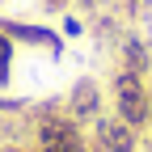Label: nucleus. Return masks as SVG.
<instances>
[{"instance_id":"nucleus-1","label":"nucleus","mask_w":152,"mask_h":152,"mask_svg":"<svg viewBox=\"0 0 152 152\" xmlns=\"http://www.w3.org/2000/svg\"><path fill=\"white\" fill-rule=\"evenodd\" d=\"M110 110L118 114L127 127H135L140 135H148V131H152V93H148V76H135V72L114 68V72H110Z\"/></svg>"},{"instance_id":"nucleus-2","label":"nucleus","mask_w":152,"mask_h":152,"mask_svg":"<svg viewBox=\"0 0 152 152\" xmlns=\"http://www.w3.org/2000/svg\"><path fill=\"white\" fill-rule=\"evenodd\" d=\"M85 131H89V148H93V152H140V140H144L140 131L127 127L114 110L97 114Z\"/></svg>"},{"instance_id":"nucleus-3","label":"nucleus","mask_w":152,"mask_h":152,"mask_svg":"<svg viewBox=\"0 0 152 152\" xmlns=\"http://www.w3.org/2000/svg\"><path fill=\"white\" fill-rule=\"evenodd\" d=\"M59 102H64V110H68L80 127H89L97 114H106V89H102L97 76H80V80H72V89L64 93Z\"/></svg>"},{"instance_id":"nucleus-4","label":"nucleus","mask_w":152,"mask_h":152,"mask_svg":"<svg viewBox=\"0 0 152 152\" xmlns=\"http://www.w3.org/2000/svg\"><path fill=\"white\" fill-rule=\"evenodd\" d=\"M0 34H9L17 47H42L51 59L64 55V34L51 30V26H38V21H17V17H0Z\"/></svg>"},{"instance_id":"nucleus-5","label":"nucleus","mask_w":152,"mask_h":152,"mask_svg":"<svg viewBox=\"0 0 152 152\" xmlns=\"http://www.w3.org/2000/svg\"><path fill=\"white\" fill-rule=\"evenodd\" d=\"M114 68L135 72V76H152V38L135 26H127L123 38L114 42Z\"/></svg>"},{"instance_id":"nucleus-6","label":"nucleus","mask_w":152,"mask_h":152,"mask_svg":"<svg viewBox=\"0 0 152 152\" xmlns=\"http://www.w3.org/2000/svg\"><path fill=\"white\" fill-rule=\"evenodd\" d=\"M114 4H118V13H123L127 26H140V21L152 17V0H114Z\"/></svg>"},{"instance_id":"nucleus-7","label":"nucleus","mask_w":152,"mask_h":152,"mask_svg":"<svg viewBox=\"0 0 152 152\" xmlns=\"http://www.w3.org/2000/svg\"><path fill=\"white\" fill-rule=\"evenodd\" d=\"M13 55H17V42L9 34H0V89H9L13 80Z\"/></svg>"},{"instance_id":"nucleus-8","label":"nucleus","mask_w":152,"mask_h":152,"mask_svg":"<svg viewBox=\"0 0 152 152\" xmlns=\"http://www.w3.org/2000/svg\"><path fill=\"white\" fill-rule=\"evenodd\" d=\"M85 30H89V21H85V17L80 13H64V21H59V34H64V42H68V38H85Z\"/></svg>"},{"instance_id":"nucleus-9","label":"nucleus","mask_w":152,"mask_h":152,"mask_svg":"<svg viewBox=\"0 0 152 152\" xmlns=\"http://www.w3.org/2000/svg\"><path fill=\"white\" fill-rule=\"evenodd\" d=\"M38 4H42V13H68L72 0H38Z\"/></svg>"},{"instance_id":"nucleus-10","label":"nucleus","mask_w":152,"mask_h":152,"mask_svg":"<svg viewBox=\"0 0 152 152\" xmlns=\"http://www.w3.org/2000/svg\"><path fill=\"white\" fill-rule=\"evenodd\" d=\"M144 140H148V152H152V131H148V135H144Z\"/></svg>"},{"instance_id":"nucleus-11","label":"nucleus","mask_w":152,"mask_h":152,"mask_svg":"<svg viewBox=\"0 0 152 152\" xmlns=\"http://www.w3.org/2000/svg\"><path fill=\"white\" fill-rule=\"evenodd\" d=\"M148 93H152V76H148Z\"/></svg>"}]
</instances>
